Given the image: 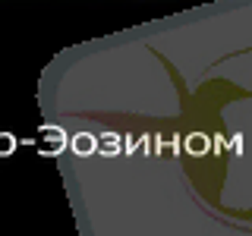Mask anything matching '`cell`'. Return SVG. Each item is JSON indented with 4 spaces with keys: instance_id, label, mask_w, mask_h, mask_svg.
I'll list each match as a JSON object with an SVG mask.
<instances>
[{
    "instance_id": "cell-1",
    "label": "cell",
    "mask_w": 252,
    "mask_h": 236,
    "mask_svg": "<svg viewBox=\"0 0 252 236\" xmlns=\"http://www.w3.org/2000/svg\"><path fill=\"white\" fill-rule=\"evenodd\" d=\"M44 120L104 230L252 236V0H220L63 54Z\"/></svg>"
}]
</instances>
